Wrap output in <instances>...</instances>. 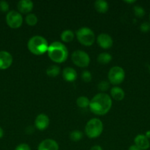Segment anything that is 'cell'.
Wrapping results in <instances>:
<instances>
[{
	"instance_id": "8992f818",
	"label": "cell",
	"mask_w": 150,
	"mask_h": 150,
	"mask_svg": "<svg viewBox=\"0 0 150 150\" xmlns=\"http://www.w3.org/2000/svg\"><path fill=\"white\" fill-rule=\"evenodd\" d=\"M107 77H108L109 82H110L112 84H120L124 80L125 72L122 67L115 66L110 69Z\"/></svg>"
},
{
	"instance_id": "3957f363",
	"label": "cell",
	"mask_w": 150,
	"mask_h": 150,
	"mask_svg": "<svg viewBox=\"0 0 150 150\" xmlns=\"http://www.w3.org/2000/svg\"><path fill=\"white\" fill-rule=\"evenodd\" d=\"M27 48L29 51L35 55H43L47 52L49 48L48 42L44 37L35 35L29 40Z\"/></svg>"
},
{
	"instance_id": "4fadbf2b",
	"label": "cell",
	"mask_w": 150,
	"mask_h": 150,
	"mask_svg": "<svg viewBox=\"0 0 150 150\" xmlns=\"http://www.w3.org/2000/svg\"><path fill=\"white\" fill-rule=\"evenodd\" d=\"M38 150H59L58 144L53 139H45L39 144Z\"/></svg>"
},
{
	"instance_id": "d4e9b609",
	"label": "cell",
	"mask_w": 150,
	"mask_h": 150,
	"mask_svg": "<svg viewBox=\"0 0 150 150\" xmlns=\"http://www.w3.org/2000/svg\"><path fill=\"white\" fill-rule=\"evenodd\" d=\"M82 79L85 82H90L92 80V75L88 70H84L82 73Z\"/></svg>"
},
{
	"instance_id": "277c9868",
	"label": "cell",
	"mask_w": 150,
	"mask_h": 150,
	"mask_svg": "<svg viewBox=\"0 0 150 150\" xmlns=\"http://www.w3.org/2000/svg\"><path fill=\"white\" fill-rule=\"evenodd\" d=\"M103 131V123L96 118L91 119L87 122L85 127V134L90 139L99 137Z\"/></svg>"
},
{
	"instance_id": "6da1fadb",
	"label": "cell",
	"mask_w": 150,
	"mask_h": 150,
	"mask_svg": "<svg viewBox=\"0 0 150 150\" xmlns=\"http://www.w3.org/2000/svg\"><path fill=\"white\" fill-rule=\"evenodd\" d=\"M112 99L110 95L104 93L96 95L90 100L89 108L96 115L102 116L108 113L112 107Z\"/></svg>"
},
{
	"instance_id": "4dcf8cb0",
	"label": "cell",
	"mask_w": 150,
	"mask_h": 150,
	"mask_svg": "<svg viewBox=\"0 0 150 150\" xmlns=\"http://www.w3.org/2000/svg\"><path fill=\"white\" fill-rule=\"evenodd\" d=\"M90 150H102V149H101V146H99V145H96V146H92Z\"/></svg>"
},
{
	"instance_id": "ac0fdd59",
	"label": "cell",
	"mask_w": 150,
	"mask_h": 150,
	"mask_svg": "<svg viewBox=\"0 0 150 150\" xmlns=\"http://www.w3.org/2000/svg\"><path fill=\"white\" fill-rule=\"evenodd\" d=\"M60 38H61L62 41L65 42H71L74 38V34L70 29H66L62 32L60 35Z\"/></svg>"
},
{
	"instance_id": "8fae6325",
	"label": "cell",
	"mask_w": 150,
	"mask_h": 150,
	"mask_svg": "<svg viewBox=\"0 0 150 150\" xmlns=\"http://www.w3.org/2000/svg\"><path fill=\"white\" fill-rule=\"evenodd\" d=\"M35 125L36 128L40 130H44L46 129L49 125V119L48 116L44 114H38L35 120Z\"/></svg>"
},
{
	"instance_id": "e575fe53",
	"label": "cell",
	"mask_w": 150,
	"mask_h": 150,
	"mask_svg": "<svg viewBox=\"0 0 150 150\" xmlns=\"http://www.w3.org/2000/svg\"><path fill=\"white\" fill-rule=\"evenodd\" d=\"M124 1L126 3H129V4H131V3L135 2V0H131V1Z\"/></svg>"
},
{
	"instance_id": "52a82bcc",
	"label": "cell",
	"mask_w": 150,
	"mask_h": 150,
	"mask_svg": "<svg viewBox=\"0 0 150 150\" xmlns=\"http://www.w3.org/2000/svg\"><path fill=\"white\" fill-rule=\"evenodd\" d=\"M71 60L78 67H86L90 63V57L85 51L77 50L72 53Z\"/></svg>"
},
{
	"instance_id": "5bb4252c",
	"label": "cell",
	"mask_w": 150,
	"mask_h": 150,
	"mask_svg": "<svg viewBox=\"0 0 150 150\" xmlns=\"http://www.w3.org/2000/svg\"><path fill=\"white\" fill-rule=\"evenodd\" d=\"M18 10L21 13H29L32 10L34 4L31 0H21L18 2Z\"/></svg>"
},
{
	"instance_id": "cb8c5ba5",
	"label": "cell",
	"mask_w": 150,
	"mask_h": 150,
	"mask_svg": "<svg viewBox=\"0 0 150 150\" xmlns=\"http://www.w3.org/2000/svg\"><path fill=\"white\" fill-rule=\"evenodd\" d=\"M133 10L134 13H135V16L138 18H142L145 15V10H144V9L139 5H135L133 7Z\"/></svg>"
},
{
	"instance_id": "d6a6232c",
	"label": "cell",
	"mask_w": 150,
	"mask_h": 150,
	"mask_svg": "<svg viewBox=\"0 0 150 150\" xmlns=\"http://www.w3.org/2000/svg\"><path fill=\"white\" fill-rule=\"evenodd\" d=\"M3 136H4V130H3V129L0 127V139L2 138Z\"/></svg>"
},
{
	"instance_id": "d6986e66",
	"label": "cell",
	"mask_w": 150,
	"mask_h": 150,
	"mask_svg": "<svg viewBox=\"0 0 150 150\" xmlns=\"http://www.w3.org/2000/svg\"><path fill=\"white\" fill-rule=\"evenodd\" d=\"M111 60L112 56L110 55V54H108V53H101V54H99L98 57H97V61H98V62H99L100 64H108Z\"/></svg>"
},
{
	"instance_id": "836d02e7",
	"label": "cell",
	"mask_w": 150,
	"mask_h": 150,
	"mask_svg": "<svg viewBox=\"0 0 150 150\" xmlns=\"http://www.w3.org/2000/svg\"><path fill=\"white\" fill-rule=\"evenodd\" d=\"M145 136L147 139H150V130H148V131L146 132Z\"/></svg>"
},
{
	"instance_id": "9c48e42d",
	"label": "cell",
	"mask_w": 150,
	"mask_h": 150,
	"mask_svg": "<svg viewBox=\"0 0 150 150\" xmlns=\"http://www.w3.org/2000/svg\"><path fill=\"white\" fill-rule=\"evenodd\" d=\"M97 43L99 44L101 48L107 49V48H111L113 44V38L110 35L106 33H101L97 37Z\"/></svg>"
},
{
	"instance_id": "44dd1931",
	"label": "cell",
	"mask_w": 150,
	"mask_h": 150,
	"mask_svg": "<svg viewBox=\"0 0 150 150\" xmlns=\"http://www.w3.org/2000/svg\"><path fill=\"white\" fill-rule=\"evenodd\" d=\"M76 105L78 107L81 108H85L87 107H89L90 105V100L87 97L82 96L79 97L76 100Z\"/></svg>"
},
{
	"instance_id": "7c38bea8",
	"label": "cell",
	"mask_w": 150,
	"mask_h": 150,
	"mask_svg": "<svg viewBox=\"0 0 150 150\" xmlns=\"http://www.w3.org/2000/svg\"><path fill=\"white\" fill-rule=\"evenodd\" d=\"M134 142H135V146H138L141 150L148 149L150 146L149 141V139L146 137L145 135H137L134 139Z\"/></svg>"
},
{
	"instance_id": "4316f807",
	"label": "cell",
	"mask_w": 150,
	"mask_h": 150,
	"mask_svg": "<svg viewBox=\"0 0 150 150\" xmlns=\"http://www.w3.org/2000/svg\"><path fill=\"white\" fill-rule=\"evenodd\" d=\"M9 10V4L4 0L0 1V11L2 13H6Z\"/></svg>"
},
{
	"instance_id": "d590c367",
	"label": "cell",
	"mask_w": 150,
	"mask_h": 150,
	"mask_svg": "<svg viewBox=\"0 0 150 150\" xmlns=\"http://www.w3.org/2000/svg\"><path fill=\"white\" fill-rule=\"evenodd\" d=\"M149 23H150V13H149Z\"/></svg>"
},
{
	"instance_id": "ffe728a7",
	"label": "cell",
	"mask_w": 150,
	"mask_h": 150,
	"mask_svg": "<svg viewBox=\"0 0 150 150\" xmlns=\"http://www.w3.org/2000/svg\"><path fill=\"white\" fill-rule=\"evenodd\" d=\"M60 68L57 65H51L46 69V74L49 77H56L60 74Z\"/></svg>"
},
{
	"instance_id": "603a6c76",
	"label": "cell",
	"mask_w": 150,
	"mask_h": 150,
	"mask_svg": "<svg viewBox=\"0 0 150 150\" xmlns=\"http://www.w3.org/2000/svg\"><path fill=\"white\" fill-rule=\"evenodd\" d=\"M83 136L82 132H80L79 130H74L71 133H70V139L72 142H79Z\"/></svg>"
},
{
	"instance_id": "1f68e13d",
	"label": "cell",
	"mask_w": 150,
	"mask_h": 150,
	"mask_svg": "<svg viewBox=\"0 0 150 150\" xmlns=\"http://www.w3.org/2000/svg\"><path fill=\"white\" fill-rule=\"evenodd\" d=\"M128 150H141V149H139V148H138V146H135V145H132V146H129V148L128 149Z\"/></svg>"
},
{
	"instance_id": "9a60e30c",
	"label": "cell",
	"mask_w": 150,
	"mask_h": 150,
	"mask_svg": "<svg viewBox=\"0 0 150 150\" xmlns=\"http://www.w3.org/2000/svg\"><path fill=\"white\" fill-rule=\"evenodd\" d=\"M63 78L69 82H72L75 81L77 78V73L76 70L70 67H67L63 69Z\"/></svg>"
},
{
	"instance_id": "ba28073f",
	"label": "cell",
	"mask_w": 150,
	"mask_h": 150,
	"mask_svg": "<svg viewBox=\"0 0 150 150\" xmlns=\"http://www.w3.org/2000/svg\"><path fill=\"white\" fill-rule=\"evenodd\" d=\"M6 22L12 29H17L22 25L23 18L19 12L16 10H10L6 16Z\"/></svg>"
},
{
	"instance_id": "30bf717a",
	"label": "cell",
	"mask_w": 150,
	"mask_h": 150,
	"mask_svg": "<svg viewBox=\"0 0 150 150\" xmlns=\"http://www.w3.org/2000/svg\"><path fill=\"white\" fill-rule=\"evenodd\" d=\"M13 63V57L6 51H0V69L5 70L10 67Z\"/></svg>"
},
{
	"instance_id": "f1b7e54d",
	"label": "cell",
	"mask_w": 150,
	"mask_h": 150,
	"mask_svg": "<svg viewBox=\"0 0 150 150\" xmlns=\"http://www.w3.org/2000/svg\"><path fill=\"white\" fill-rule=\"evenodd\" d=\"M15 150H31V149L29 145L26 144H21L16 146Z\"/></svg>"
},
{
	"instance_id": "2e32d148",
	"label": "cell",
	"mask_w": 150,
	"mask_h": 150,
	"mask_svg": "<svg viewBox=\"0 0 150 150\" xmlns=\"http://www.w3.org/2000/svg\"><path fill=\"white\" fill-rule=\"evenodd\" d=\"M110 95L116 100H122L125 95L124 91L119 86H114L110 89Z\"/></svg>"
},
{
	"instance_id": "7402d4cb",
	"label": "cell",
	"mask_w": 150,
	"mask_h": 150,
	"mask_svg": "<svg viewBox=\"0 0 150 150\" xmlns=\"http://www.w3.org/2000/svg\"><path fill=\"white\" fill-rule=\"evenodd\" d=\"M26 23L29 26H35L38 23V17L33 13H29L25 18Z\"/></svg>"
},
{
	"instance_id": "83f0119b",
	"label": "cell",
	"mask_w": 150,
	"mask_h": 150,
	"mask_svg": "<svg viewBox=\"0 0 150 150\" xmlns=\"http://www.w3.org/2000/svg\"><path fill=\"white\" fill-rule=\"evenodd\" d=\"M140 29L142 32H148L150 31V23L149 22H144L140 26Z\"/></svg>"
},
{
	"instance_id": "5b68a950",
	"label": "cell",
	"mask_w": 150,
	"mask_h": 150,
	"mask_svg": "<svg viewBox=\"0 0 150 150\" xmlns=\"http://www.w3.org/2000/svg\"><path fill=\"white\" fill-rule=\"evenodd\" d=\"M76 35L78 41L85 46H91L95 41L94 32L88 27L79 28L76 31Z\"/></svg>"
},
{
	"instance_id": "7a4b0ae2",
	"label": "cell",
	"mask_w": 150,
	"mask_h": 150,
	"mask_svg": "<svg viewBox=\"0 0 150 150\" xmlns=\"http://www.w3.org/2000/svg\"><path fill=\"white\" fill-rule=\"evenodd\" d=\"M47 53L50 59L56 63L64 62L69 57V51L66 46L59 41H54L50 44Z\"/></svg>"
},
{
	"instance_id": "e0dca14e",
	"label": "cell",
	"mask_w": 150,
	"mask_h": 150,
	"mask_svg": "<svg viewBox=\"0 0 150 150\" xmlns=\"http://www.w3.org/2000/svg\"><path fill=\"white\" fill-rule=\"evenodd\" d=\"M94 7L98 13H105L108 10L109 5L108 3L104 0H96L94 2Z\"/></svg>"
},
{
	"instance_id": "484cf974",
	"label": "cell",
	"mask_w": 150,
	"mask_h": 150,
	"mask_svg": "<svg viewBox=\"0 0 150 150\" xmlns=\"http://www.w3.org/2000/svg\"><path fill=\"white\" fill-rule=\"evenodd\" d=\"M109 86H110V83L107 81H101L98 84V89L99 90L104 92V91H107L109 89Z\"/></svg>"
},
{
	"instance_id": "f546056e",
	"label": "cell",
	"mask_w": 150,
	"mask_h": 150,
	"mask_svg": "<svg viewBox=\"0 0 150 150\" xmlns=\"http://www.w3.org/2000/svg\"><path fill=\"white\" fill-rule=\"evenodd\" d=\"M33 129L34 128L32 127V126H29V127H26V133H27L28 134H31V133H32V132L34 131Z\"/></svg>"
}]
</instances>
